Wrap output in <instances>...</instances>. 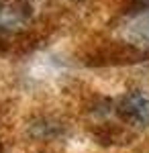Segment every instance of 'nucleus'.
I'll return each mask as SVG.
<instances>
[{"mask_svg":"<svg viewBox=\"0 0 149 153\" xmlns=\"http://www.w3.org/2000/svg\"><path fill=\"white\" fill-rule=\"evenodd\" d=\"M31 21L25 0H0V35L23 31Z\"/></svg>","mask_w":149,"mask_h":153,"instance_id":"nucleus-3","label":"nucleus"},{"mask_svg":"<svg viewBox=\"0 0 149 153\" xmlns=\"http://www.w3.org/2000/svg\"><path fill=\"white\" fill-rule=\"evenodd\" d=\"M143 2H145V4H149V0H143Z\"/></svg>","mask_w":149,"mask_h":153,"instance_id":"nucleus-4","label":"nucleus"},{"mask_svg":"<svg viewBox=\"0 0 149 153\" xmlns=\"http://www.w3.org/2000/svg\"><path fill=\"white\" fill-rule=\"evenodd\" d=\"M118 35L131 47L149 51V8L127 16L118 27Z\"/></svg>","mask_w":149,"mask_h":153,"instance_id":"nucleus-2","label":"nucleus"},{"mask_svg":"<svg viewBox=\"0 0 149 153\" xmlns=\"http://www.w3.org/2000/svg\"><path fill=\"white\" fill-rule=\"evenodd\" d=\"M116 110L127 125L147 129L149 127V94L143 90H133L118 98Z\"/></svg>","mask_w":149,"mask_h":153,"instance_id":"nucleus-1","label":"nucleus"}]
</instances>
